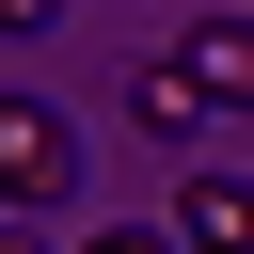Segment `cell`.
<instances>
[{
	"instance_id": "6da1fadb",
	"label": "cell",
	"mask_w": 254,
	"mask_h": 254,
	"mask_svg": "<svg viewBox=\"0 0 254 254\" xmlns=\"http://www.w3.org/2000/svg\"><path fill=\"white\" fill-rule=\"evenodd\" d=\"M79 190V127L48 95H0V206H64Z\"/></svg>"
},
{
	"instance_id": "8992f818",
	"label": "cell",
	"mask_w": 254,
	"mask_h": 254,
	"mask_svg": "<svg viewBox=\"0 0 254 254\" xmlns=\"http://www.w3.org/2000/svg\"><path fill=\"white\" fill-rule=\"evenodd\" d=\"M48 16H64V0H0V32H48Z\"/></svg>"
},
{
	"instance_id": "52a82bcc",
	"label": "cell",
	"mask_w": 254,
	"mask_h": 254,
	"mask_svg": "<svg viewBox=\"0 0 254 254\" xmlns=\"http://www.w3.org/2000/svg\"><path fill=\"white\" fill-rule=\"evenodd\" d=\"M0 254H16V238H0Z\"/></svg>"
},
{
	"instance_id": "277c9868",
	"label": "cell",
	"mask_w": 254,
	"mask_h": 254,
	"mask_svg": "<svg viewBox=\"0 0 254 254\" xmlns=\"http://www.w3.org/2000/svg\"><path fill=\"white\" fill-rule=\"evenodd\" d=\"M175 48H190V79H206L222 111H254V16H190Z\"/></svg>"
},
{
	"instance_id": "3957f363",
	"label": "cell",
	"mask_w": 254,
	"mask_h": 254,
	"mask_svg": "<svg viewBox=\"0 0 254 254\" xmlns=\"http://www.w3.org/2000/svg\"><path fill=\"white\" fill-rule=\"evenodd\" d=\"M175 238L190 254H254V175H190L175 190Z\"/></svg>"
},
{
	"instance_id": "5b68a950",
	"label": "cell",
	"mask_w": 254,
	"mask_h": 254,
	"mask_svg": "<svg viewBox=\"0 0 254 254\" xmlns=\"http://www.w3.org/2000/svg\"><path fill=\"white\" fill-rule=\"evenodd\" d=\"M79 254H190L175 222H111V238H79Z\"/></svg>"
},
{
	"instance_id": "7a4b0ae2",
	"label": "cell",
	"mask_w": 254,
	"mask_h": 254,
	"mask_svg": "<svg viewBox=\"0 0 254 254\" xmlns=\"http://www.w3.org/2000/svg\"><path fill=\"white\" fill-rule=\"evenodd\" d=\"M206 111H222V95L190 79V48H159V64H127V127H159V143H190Z\"/></svg>"
}]
</instances>
